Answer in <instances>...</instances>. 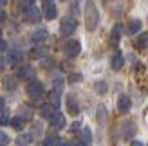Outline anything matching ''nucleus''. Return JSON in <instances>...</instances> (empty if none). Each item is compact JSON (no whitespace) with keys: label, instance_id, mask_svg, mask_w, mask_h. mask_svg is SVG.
<instances>
[{"label":"nucleus","instance_id":"obj_1","mask_svg":"<svg viewBox=\"0 0 148 146\" xmlns=\"http://www.w3.org/2000/svg\"><path fill=\"white\" fill-rule=\"evenodd\" d=\"M99 24V13L96 7L94 0H85V27L87 31H96V27Z\"/></svg>","mask_w":148,"mask_h":146},{"label":"nucleus","instance_id":"obj_2","mask_svg":"<svg viewBox=\"0 0 148 146\" xmlns=\"http://www.w3.org/2000/svg\"><path fill=\"white\" fill-rule=\"evenodd\" d=\"M25 90H27V94L31 98H38V96H42V94H43V85H42V81H38V79L33 78V79H29Z\"/></svg>","mask_w":148,"mask_h":146},{"label":"nucleus","instance_id":"obj_3","mask_svg":"<svg viewBox=\"0 0 148 146\" xmlns=\"http://www.w3.org/2000/svg\"><path fill=\"white\" fill-rule=\"evenodd\" d=\"M63 53L69 58H76L81 53V43L78 40H69L67 43H65V47H63Z\"/></svg>","mask_w":148,"mask_h":146},{"label":"nucleus","instance_id":"obj_4","mask_svg":"<svg viewBox=\"0 0 148 146\" xmlns=\"http://www.w3.org/2000/svg\"><path fill=\"white\" fill-rule=\"evenodd\" d=\"M74 31H76V20L72 18H63L62 24H60V33L63 36H71Z\"/></svg>","mask_w":148,"mask_h":146},{"label":"nucleus","instance_id":"obj_5","mask_svg":"<svg viewBox=\"0 0 148 146\" xmlns=\"http://www.w3.org/2000/svg\"><path fill=\"white\" fill-rule=\"evenodd\" d=\"M65 105H67L69 114H72V115H78L79 114V103H78V99H76L74 94H69V96L65 98Z\"/></svg>","mask_w":148,"mask_h":146},{"label":"nucleus","instance_id":"obj_6","mask_svg":"<svg viewBox=\"0 0 148 146\" xmlns=\"http://www.w3.org/2000/svg\"><path fill=\"white\" fill-rule=\"evenodd\" d=\"M25 20L29 22V24H38V22L42 20V13L36 5H31L29 9L25 11Z\"/></svg>","mask_w":148,"mask_h":146},{"label":"nucleus","instance_id":"obj_7","mask_svg":"<svg viewBox=\"0 0 148 146\" xmlns=\"http://www.w3.org/2000/svg\"><path fill=\"white\" fill-rule=\"evenodd\" d=\"M134 134H136L134 121H125V123H121V137H123V139H130V137H134Z\"/></svg>","mask_w":148,"mask_h":146},{"label":"nucleus","instance_id":"obj_8","mask_svg":"<svg viewBox=\"0 0 148 146\" xmlns=\"http://www.w3.org/2000/svg\"><path fill=\"white\" fill-rule=\"evenodd\" d=\"M130 108H132V101H130V98L125 96V94H123V96H119V99H117V110L125 114V112H128Z\"/></svg>","mask_w":148,"mask_h":146},{"label":"nucleus","instance_id":"obj_9","mask_svg":"<svg viewBox=\"0 0 148 146\" xmlns=\"http://www.w3.org/2000/svg\"><path fill=\"white\" fill-rule=\"evenodd\" d=\"M22 60H24V56H22L20 50H9L7 58H5V61L11 63V65H18V63H22Z\"/></svg>","mask_w":148,"mask_h":146},{"label":"nucleus","instance_id":"obj_10","mask_svg":"<svg viewBox=\"0 0 148 146\" xmlns=\"http://www.w3.org/2000/svg\"><path fill=\"white\" fill-rule=\"evenodd\" d=\"M49 121H51V125H53L54 128H63L65 125H67V123H65V115L60 114V112H54L53 117H51Z\"/></svg>","mask_w":148,"mask_h":146},{"label":"nucleus","instance_id":"obj_11","mask_svg":"<svg viewBox=\"0 0 148 146\" xmlns=\"http://www.w3.org/2000/svg\"><path fill=\"white\" fill-rule=\"evenodd\" d=\"M141 27H143L141 20L134 18V20H130L128 24H127V33H128V34H137L139 31H141Z\"/></svg>","mask_w":148,"mask_h":146},{"label":"nucleus","instance_id":"obj_12","mask_svg":"<svg viewBox=\"0 0 148 146\" xmlns=\"http://www.w3.org/2000/svg\"><path fill=\"white\" fill-rule=\"evenodd\" d=\"M123 54L119 53V50H116L114 53V56H112V60H110V67H112L114 70H119L121 67H123Z\"/></svg>","mask_w":148,"mask_h":146},{"label":"nucleus","instance_id":"obj_13","mask_svg":"<svg viewBox=\"0 0 148 146\" xmlns=\"http://www.w3.org/2000/svg\"><path fill=\"white\" fill-rule=\"evenodd\" d=\"M38 112H40V115H42L43 119H51V117H53V114L56 112V108L49 103V105H42Z\"/></svg>","mask_w":148,"mask_h":146},{"label":"nucleus","instance_id":"obj_14","mask_svg":"<svg viewBox=\"0 0 148 146\" xmlns=\"http://www.w3.org/2000/svg\"><path fill=\"white\" fill-rule=\"evenodd\" d=\"M18 78H22V79H33L34 78V69L24 65L22 69H18Z\"/></svg>","mask_w":148,"mask_h":146},{"label":"nucleus","instance_id":"obj_15","mask_svg":"<svg viewBox=\"0 0 148 146\" xmlns=\"http://www.w3.org/2000/svg\"><path fill=\"white\" fill-rule=\"evenodd\" d=\"M47 40V31L45 29H38V31H34L33 36H31V42L33 43H42Z\"/></svg>","mask_w":148,"mask_h":146},{"label":"nucleus","instance_id":"obj_16","mask_svg":"<svg viewBox=\"0 0 148 146\" xmlns=\"http://www.w3.org/2000/svg\"><path fill=\"white\" fill-rule=\"evenodd\" d=\"M81 143H83L85 146H90L92 144V132H90V128L85 126V128H81Z\"/></svg>","mask_w":148,"mask_h":146},{"label":"nucleus","instance_id":"obj_17","mask_svg":"<svg viewBox=\"0 0 148 146\" xmlns=\"http://www.w3.org/2000/svg\"><path fill=\"white\" fill-rule=\"evenodd\" d=\"M56 14H58V9H56L53 4H47V5H45V9H43V16H45L47 20H54V18H56Z\"/></svg>","mask_w":148,"mask_h":146},{"label":"nucleus","instance_id":"obj_18","mask_svg":"<svg viewBox=\"0 0 148 146\" xmlns=\"http://www.w3.org/2000/svg\"><path fill=\"white\" fill-rule=\"evenodd\" d=\"M136 47H137V49H146V47H148V33H141V34L137 36Z\"/></svg>","mask_w":148,"mask_h":146},{"label":"nucleus","instance_id":"obj_19","mask_svg":"<svg viewBox=\"0 0 148 146\" xmlns=\"http://www.w3.org/2000/svg\"><path fill=\"white\" fill-rule=\"evenodd\" d=\"M31 141H33V135L31 134H22V135L16 137V141H14V143H16V146H27Z\"/></svg>","mask_w":148,"mask_h":146},{"label":"nucleus","instance_id":"obj_20","mask_svg":"<svg viewBox=\"0 0 148 146\" xmlns=\"http://www.w3.org/2000/svg\"><path fill=\"white\" fill-rule=\"evenodd\" d=\"M49 99H51V105H53L54 108H58V106H60V103H62V99H60V90H53V92H51L49 94Z\"/></svg>","mask_w":148,"mask_h":146},{"label":"nucleus","instance_id":"obj_21","mask_svg":"<svg viewBox=\"0 0 148 146\" xmlns=\"http://www.w3.org/2000/svg\"><path fill=\"white\" fill-rule=\"evenodd\" d=\"M119 38H121V25H114L112 27V33H110V42L116 45V43L119 42Z\"/></svg>","mask_w":148,"mask_h":146},{"label":"nucleus","instance_id":"obj_22","mask_svg":"<svg viewBox=\"0 0 148 146\" xmlns=\"http://www.w3.org/2000/svg\"><path fill=\"white\" fill-rule=\"evenodd\" d=\"M20 117H22V119H31V117H33V110H31V106L22 105V106H20Z\"/></svg>","mask_w":148,"mask_h":146},{"label":"nucleus","instance_id":"obj_23","mask_svg":"<svg viewBox=\"0 0 148 146\" xmlns=\"http://www.w3.org/2000/svg\"><path fill=\"white\" fill-rule=\"evenodd\" d=\"M4 89L5 90H14V89H16V81H14L11 76L4 78Z\"/></svg>","mask_w":148,"mask_h":146},{"label":"nucleus","instance_id":"obj_24","mask_svg":"<svg viewBox=\"0 0 148 146\" xmlns=\"http://www.w3.org/2000/svg\"><path fill=\"white\" fill-rule=\"evenodd\" d=\"M9 123H11V126H13L14 130H22V128H24V119H22L20 115H18V117H13Z\"/></svg>","mask_w":148,"mask_h":146},{"label":"nucleus","instance_id":"obj_25","mask_svg":"<svg viewBox=\"0 0 148 146\" xmlns=\"http://www.w3.org/2000/svg\"><path fill=\"white\" fill-rule=\"evenodd\" d=\"M98 121L101 123V125L107 121V110H105V106H103V105L98 106Z\"/></svg>","mask_w":148,"mask_h":146},{"label":"nucleus","instance_id":"obj_26","mask_svg":"<svg viewBox=\"0 0 148 146\" xmlns=\"http://www.w3.org/2000/svg\"><path fill=\"white\" fill-rule=\"evenodd\" d=\"M107 89H108V87H107L105 81H96V83H94V90H96V92H99V94H105Z\"/></svg>","mask_w":148,"mask_h":146},{"label":"nucleus","instance_id":"obj_27","mask_svg":"<svg viewBox=\"0 0 148 146\" xmlns=\"http://www.w3.org/2000/svg\"><path fill=\"white\" fill-rule=\"evenodd\" d=\"M9 121H11V117H9V112L2 108V110H0V125L4 126V125H7Z\"/></svg>","mask_w":148,"mask_h":146},{"label":"nucleus","instance_id":"obj_28","mask_svg":"<svg viewBox=\"0 0 148 146\" xmlns=\"http://www.w3.org/2000/svg\"><path fill=\"white\" fill-rule=\"evenodd\" d=\"M58 139H60V137H56L54 134H51V135L45 137V141H43V146H54Z\"/></svg>","mask_w":148,"mask_h":146},{"label":"nucleus","instance_id":"obj_29","mask_svg":"<svg viewBox=\"0 0 148 146\" xmlns=\"http://www.w3.org/2000/svg\"><path fill=\"white\" fill-rule=\"evenodd\" d=\"M45 56V50L43 49H33L31 50V58H36V60H40V58Z\"/></svg>","mask_w":148,"mask_h":146},{"label":"nucleus","instance_id":"obj_30","mask_svg":"<svg viewBox=\"0 0 148 146\" xmlns=\"http://www.w3.org/2000/svg\"><path fill=\"white\" fill-rule=\"evenodd\" d=\"M31 5H34V0H22L18 7H20L22 11H27V9H29V7H31Z\"/></svg>","mask_w":148,"mask_h":146},{"label":"nucleus","instance_id":"obj_31","mask_svg":"<svg viewBox=\"0 0 148 146\" xmlns=\"http://www.w3.org/2000/svg\"><path fill=\"white\" fill-rule=\"evenodd\" d=\"M9 135H7L5 132H0V146H7V144H9Z\"/></svg>","mask_w":148,"mask_h":146},{"label":"nucleus","instance_id":"obj_32","mask_svg":"<svg viewBox=\"0 0 148 146\" xmlns=\"http://www.w3.org/2000/svg\"><path fill=\"white\" fill-rule=\"evenodd\" d=\"M67 79H69V83H79L83 78H81V74H78V72H74V74H71Z\"/></svg>","mask_w":148,"mask_h":146},{"label":"nucleus","instance_id":"obj_33","mask_svg":"<svg viewBox=\"0 0 148 146\" xmlns=\"http://www.w3.org/2000/svg\"><path fill=\"white\" fill-rule=\"evenodd\" d=\"M54 146H69V143H67V141H65V139H58Z\"/></svg>","mask_w":148,"mask_h":146},{"label":"nucleus","instance_id":"obj_34","mask_svg":"<svg viewBox=\"0 0 148 146\" xmlns=\"http://www.w3.org/2000/svg\"><path fill=\"white\" fill-rule=\"evenodd\" d=\"M130 146H145V144H143L141 141H132V143H130Z\"/></svg>","mask_w":148,"mask_h":146},{"label":"nucleus","instance_id":"obj_35","mask_svg":"<svg viewBox=\"0 0 148 146\" xmlns=\"http://www.w3.org/2000/svg\"><path fill=\"white\" fill-rule=\"evenodd\" d=\"M71 146H85V144H83V143H81L79 139H76V141H74V143H72Z\"/></svg>","mask_w":148,"mask_h":146},{"label":"nucleus","instance_id":"obj_36","mask_svg":"<svg viewBox=\"0 0 148 146\" xmlns=\"http://www.w3.org/2000/svg\"><path fill=\"white\" fill-rule=\"evenodd\" d=\"M5 106V99L2 98V96H0V110H2V108Z\"/></svg>","mask_w":148,"mask_h":146},{"label":"nucleus","instance_id":"obj_37","mask_svg":"<svg viewBox=\"0 0 148 146\" xmlns=\"http://www.w3.org/2000/svg\"><path fill=\"white\" fill-rule=\"evenodd\" d=\"M74 132H76V130H79V123H72V126H71Z\"/></svg>","mask_w":148,"mask_h":146},{"label":"nucleus","instance_id":"obj_38","mask_svg":"<svg viewBox=\"0 0 148 146\" xmlns=\"http://www.w3.org/2000/svg\"><path fill=\"white\" fill-rule=\"evenodd\" d=\"M5 67V60H4V58H0V70H2Z\"/></svg>","mask_w":148,"mask_h":146},{"label":"nucleus","instance_id":"obj_39","mask_svg":"<svg viewBox=\"0 0 148 146\" xmlns=\"http://www.w3.org/2000/svg\"><path fill=\"white\" fill-rule=\"evenodd\" d=\"M2 20H5V13H4V9H0V22Z\"/></svg>","mask_w":148,"mask_h":146},{"label":"nucleus","instance_id":"obj_40","mask_svg":"<svg viewBox=\"0 0 148 146\" xmlns=\"http://www.w3.org/2000/svg\"><path fill=\"white\" fill-rule=\"evenodd\" d=\"M72 13H78V2L72 4Z\"/></svg>","mask_w":148,"mask_h":146},{"label":"nucleus","instance_id":"obj_41","mask_svg":"<svg viewBox=\"0 0 148 146\" xmlns=\"http://www.w3.org/2000/svg\"><path fill=\"white\" fill-rule=\"evenodd\" d=\"M4 49H5V42L0 40V50H4Z\"/></svg>","mask_w":148,"mask_h":146},{"label":"nucleus","instance_id":"obj_42","mask_svg":"<svg viewBox=\"0 0 148 146\" xmlns=\"http://www.w3.org/2000/svg\"><path fill=\"white\" fill-rule=\"evenodd\" d=\"M42 2H43V4H51V2H53V0H42Z\"/></svg>","mask_w":148,"mask_h":146},{"label":"nucleus","instance_id":"obj_43","mask_svg":"<svg viewBox=\"0 0 148 146\" xmlns=\"http://www.w3.org/2000/svg\"><path fill=\"white\" fill-rule=\"evenodd\" d=\"M5 2H7V0H0V5H4Z\"/></svg>","mask_w":148,"mask_h":146},{"label":"nucleus","instance_id":"obj_44","mask_svg":"<svg viewBox=\"0 0 148 146\" xmlns=\"http://www.w3.org/2000/svg\"><path fill=\"white\" fill-rule=\"evenodd\" d=\"M0 40H2V31H0Z\"/></svg>","mask_w":148,"mask_h":146},{"label":"nucleus","instance_id":"obj_45","mask_svg":"<svg viewBox=\"0 0 148 146\" xmlns=\"http://www.w3.org/2000/svg\"><path fill=\"white\" fill-rule=\"evenodd\" d=\"M63 2H65V0H63Z\"/></svg>","mask_w":148,"mask_h":146}]
</instances>
